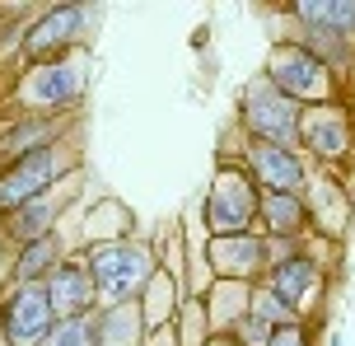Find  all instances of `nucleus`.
I'll use <instances>...</instances> for the list:
<instances>
[{
  "label": "nucleus",
  "instance_id": "nucleus-1",
  "mask_svg": "<svg viewBox=\"0 0 355 346\" xmlns=\"http://www.w3.org/2000/svg\"><path fill=\"white\" fill-rule=\"evenodd\" d=\"M85 267H89V281H94V291H98V304H103V309L131 304V300L155 281V253H150L145 243H131V239H103V243H89Z\"/></svg>",
  "mask_w": 355,
  "mask_h": 346
},
{
  "label": "nucleus",
  "instance_id": "nucleus-2",
  "mask_svg": "<svg viewBox=\"0 0 355 346\" xmlns=\"http://www.w3.org/2000/svg\"><path fill=\"white\" fill-rule=\"evenodd\" d=\"M266 85L281 89L290 103H337V75L322 66L313 52H304L300 42H276L266 56Z\"/></svg>",
  "mask_w": 355,
  "mask_h": 346
},
{
  "label": "nucleus",
  "instance_id": "nucleus-3",
  "mask_svg": "<svg viewBox=\"0 0 355 346\" xmlns=\"http://www.w3.org/2000/svg\"><path fill=\"white\" fill-rule=\"evenodd\" d=\"M257 197H262V187L252 182L248 168H234V164L220 168V173H215V182H211V192H206V201H201V220H206L211 239L252 234Z\"/></svg>",
  "mask_w": 355,
  "mask_h": 346
},
{
  "label": "nucleus",
  "instance_id": "nucleus-4",
  "mask_svg": "<svg viewBox=\"0 0 355 346\" xmlns=\"http://www.w3.org/2000/svg\"><path fill=\"white\" fill-rule=\"evenodd\" d=\"M300 117H304V108L290 103L281 89H271L266 75H257V80L243 85V127H248L252 141L295 150L300 146Z\"/></svg>",
  "mask_w": 355,
  "mask_h": 346
},
{
  "label": "nucleus",
  "instance_id": "nucleus-5",
  "mask_svg": "<svg viewBox=\"0 0 355 346\" xmlns=\"http://www.w3.org/2000/svg\"><path fill=\"white\" fill-rule=\"evenodd\" d=\"M85 19L89 10L85 5H52V10H42V15L24 28L19 37V56H24V66L33 71V66H52V61H66L80 33H85Z\"/></svg>",
  "mask_w": 355,
  "mask_h": 346
},
{
  "label": "nucleus",
  "instance_id": "nucleus-6",
  "mask_svg": "<svg viewBox=\"0 0 355 346\" xmlns=\"http://www.w3.org/2000/svg\"><path fill=\"white\" fill-rule=\"evenodd\" d=\"M0 332H5V346H42L56 332V313H52V300H47L42 281H24V286H15L5 295Z\"/></svg>",
  "mask_w": 355,
  "mask_h": 346
},
{
  "label": "nucleus",
  "instance_id": "nucleus-7",
  "mask_svg": "<svg viewBox=\"0 0 355 346\" xmlns=\"http://www.w3.org/2000/svg\"><path fill=\"white\" fill-rule=\"evenodd\" d=\"M71 168V155L66 146H52V150H37L28 159H15V164L0 168V216H10L19 206H28L33 197L52 192L56 178Z\"/></svg>",
  "mask_w": 355,
  "mask_h": 346
},
{
  "label": "nucleus",
  "instance_id": "nucleus-8",
  "mask_svg": "<svg viewBox=\"0 0 355 346\" xmlns=\"http://www.w3.org/2000/svg\"><path fill=\"white\" fill-rule=\"evenodd\" d=\"M80 94H85V71L75 61H52V66H33L24 75L19 108L24 117H61Z\"/></svg>",
  "mask_w": 355,
  "mask_h": 346
},
{
  "label": "nucleus",
  "instance_id": "nucleus-9",
  "mask_svg": "<svg viewBox=\"0 0 355 346\" xmlns=\"http://www.w3.org/2000/svg\"><path fill=\"white\" fill-rule=\"evenodd\" d=\"M300 146H309L318 159H327V164H337V159H346L355 146V122L351 112H346V103H318V108H304L300 117Z\"/></svg>",
  "mask_w": 355,
  "mask_h": 346
},
{
  "label": "nucleus",
  "instance_id": "nucleus-10",
  "mask_svg": "<svg viewBox=\"0 0 355 346\" xmlns=\"http://www.w3.org/2000/svg\"><path fill=\"white\" fill-rule=\"evenodd\" d=\"M243 168L252 173V182L262 187V192H304V182H309V168L295 150L285 146H262V141H248L243 150Z\"/></svg>",
  "mask_w": 355,
  "mask_h": 346
},
{
  "label": "nucleus",
  "instance_id": "nucleus-11",
  "mask_svg": "<svg viewBox=\"0 0 355 346\" xmlns=\"http://www.w3.org/2000/svg\"><path fill=\"white\" fill-rule=\"evenodd\" d=\"M42 286H47V300H52L56 323L89 318V313L98 309V291H94V281H89V267H85V262H66V257H61Z\"/></svg>",
  "mask_w": 355,
  "mask_h": 346
},
{
  "label": "nucleus",
  "instance_id": "nucleus-12",
  "mask_svg": "<svg viewBox=\"0 0 355 346\" xmlns=\"http://www.w3.org/2000/svg\"><path fill=\"white\" fill-rule=\"evenodd\" d=\"M206 262H211V272L220 276V281L248 286L252 276L271 262V253H266V239H257V234H230V239H211Z\"/></svg>",
  "mask_w": 355,
  "mask_h": 346
},
{
  "label": "nucleus",
  "instance_id": "nucleus-13",
  "mask_svg": "<svg viewBox=\"0 0 355 346\" xmlns=\"http://www.w3.org/2000/svg\"><path fill=\"white\" fill-rule=\"evenodd\" d=\"M56 220H61V197H56V192H42V197H33L28 206L0 216V230H5L10 243L24 248V243H37V239L56 234Z\"/></svg>",
  "mask_w": 355,
  "mask_h": 346
},
{
  "label": "nucleus",
  "instance_id": "nucleus-14",
  "mask_svg": "<svg viewBox=\"0 0 355 346\" xmlns=\"http://www.w3.org/2000/svg\"><path fill=\"white\" fill-rule=\"evenodd\" d=\"M266 276H271V295L300 313V304L313 295V286H318V262L309 253H290V257H276Z\"/></svg>",
  "mask_w": 355,
  "mask_h": 346
},
{
  "label": "nucleus",
  "instance_id": "nucleus-15",
  "mask_svg": "<svg viewBox=\"0 0 355 346\" xmlns=\"http://www.w3.org/2000/svg\"><path fill=\"white\" fill-rule=\"evenodd\" d=\"M257 220L271 239H300L309 230V201L300 192H262L257 197Z\"/></svg>",
  "mask_w": 355,
  "mask_h": 346
},
{
  "label": "nucleus",
  "instance_id": "nucleus-16",
  "mask_svg": "<svg viewBox=\"0 0 355 346\" xmlns=\"http://www.w3.org/2000/svg\"><path fill=\"white\" fill-rule=\"evenodd\" d=\"M56 136H61V117H19L15 127L0 136V159L15 164V159L37 155V150H52Z\"/></svg>",
  "mask_w": 355,
  "mask_h": 346
},
{
  "label": "nucleus",
  "instance_id": "nucleus-17",
  "mask_svg": "<svg viewBox=\"0 0 355 346\" xmlns=\"http://www.w3.org/2000/svg\"><path fill=\"white\" fill-rule=\"evenodd\" d=\"M290 15L300 19L304 28L332 33L341 42H355V0H295Z\"/></svg>",
  "mask_w": 355,
  "mask_h": 346
},
{
  "label": "nucleus",
  "instance_id": "nucleus-18",
  "mask_svg": "<svg viewBox=\"0 0 355 346\" xmlns=\"http://www.w3.org/2000/svg\"><path fill=\"white\" fill-rule=\"evenodd\" d=\"M61 262V239L47 234V239H37V243H24L15 257V286H24V281H47L52 276V267Z\"/></svg>",
  "mask_w": 355,
  "mask_h": 346
},
{
  "label": "nucleus",
  "instance_id": "nucleus-19",
  "mask_svg": "<svg viewBox=\"0 0 355 346\" xmlns=\"http://www.w3.org/2000/svg\"><path fill=\"white\" fill-rule=\"evenodd\" d=\"M42 346H98V342H94V328L85 318H71V323H56V332Z\"/></svg>",
  "mask_w": 355,
  "mask_h": 346
},
{
  "label": "nucleus",
  "instance_id": "nucleus-20",
  "mask_svg": "<svg viewBox=\"0 0 355 346\" xmlns=\"http://www.w3.org/2000/svg\"><path fill=\"white\" fill-rule=\"evenodd\" d=\"M234 337H239V346H266V342H271V323L248 309L239 323H234Z\"/></svg>",
  "mask_w": 355,
  "mask_h": 346
},
{
  "label": "nucleus",
  "instance_id": "nucleus-21",
  "mask_svg": "<svg viewBox=\"0 0 355 346\" xmlns=\"http://www.w3.org/2000/svg\"><path fill=\"white\" fill-rule=\"evenodd\" d=\"M266 346H313V337H309V328H304L300 318L295 323H281V328H271V342Z\"/></svg>",
  "mask_w": 355,
  "mask_h": 346
},
{
  "label": "nucleus",
  "instance_id": "nucleus-22",
  "mask_svg": "<svg viewBox=\"0 0 355 346\" xmlns=\"http://www.w3.org/2000/svg\"><path fill=\"white\" fill-rule=\"evenodd\" d=\"M141 346H145V342H141Z\"/></svg>",
  "mask_w": 355,
  "mask_h": 346
}]
</instances>
